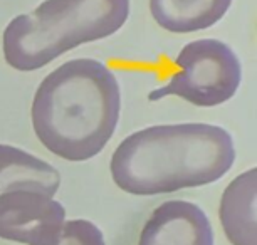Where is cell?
Returning <instances> with one entry per match:
<instances>
[{
	"label": "cell",
	"instance_id": "obj_5",
	"mask_svg": "<svg viewBox=\"0 0 257 245\" xmlns=\"http://www.w3.org/2000/svg\"><path fill=\"white\" fill-rule=\"evenodd\" d=\"M64 222L66 208L54 196L36 190L0 195V238L24 245H56Z\"/></svg>",
	"mask_w": 257,
	"mask_h": 245
},
{
	"label": "cell",
	"instance_id": "obj_4",
	"mask_svg": "<svg viewBox=\"0 0 257 245\" xmlns=\"http://www.w3.org/2000/svg\"><path fill=\"white\" fill-rule=\"evenodd\" d=\"M180 71L148 94L150 101L175 96L198 108H215L234 98L242 81V66L232 47L219 39H198L178 52Z\"/></svg>",
	"mask_w": 257,
	"mask_h": 245
},
{
	"label": "cell",
	"instance_id": "obj_2",
	"mask_svg": "<svg viewBox=\"0 0 257 245\" xmlns=\"http://www.w3.org/2000/svg\"><path fill=\"white\" fill-rule=\"evenodd\" d=\"M121 89L108 66L71 59L56 67L34 94L31 118L39 141L66 161L98 156L119 121Z\"/></svg>",
	"mask_w": 257,
	"mask_h": 245
},
{
	"label": "cell",
	"instance_id": "obj_7",
	"mask_svg": "<svg viewBox=\"0 0 257 245\" xmlns=\"http://www.w3.org/2000/svg\"><path fill=\"white\" fill-rule=\"evenodd\" d=\"M255 193V168L240 173L222 193L219 217L225 237L232 245H257Z\"/></svg>",
	"mask_w": 257,
	"mask_h": 245
},
{
	"label": "cell",
	"instance_id": "obj_3",
	"mask_svg": "<svg viewBox=\"0 0 257 245\" xmlns=\"http://www.w3.org/2000/svg\"><path fill=\"white\" fill-rule=\"evenodd\" d=\"M128 17L130 0H44L9 22L4 57L17 71H37L77 46L113 36Z\"/></svg>",
	"mask_w": 257,
	"mask_h": 245
},
{
	"label": "cell",
	"instance_id": "obj_10",
	"mask_svg": "<svg viewBox=\"0 0 257 245\" xmlns=\"http://www.w3.org/2000/svg\"><path fill=\"white\" fill-rule=\"evenodd\" d=\"M56 245H106L103 232L89 220H69L62 225L61 238Z\"/></svg>",
	"mask_w": 257,
	"mask_h": 245
},
{
	"label": "cell",
	"instance_id": "obj_1",
	"mask_svg": "<svg viewBox=\"0 0 257 245\" xmlns=\"http://www.w3.org/2000/svg\"><path fill=\"white\" fill-rule=\"evenodd\" d=\"M234 163L235 146L227 129L207 123L158 124L124 138L109 171L119 190L150 196L210 185Z\"/></svg>",
	"mask_w": 257,
	"mask_h": 245
},
{
	"label": "cell",
	"instance_id": "obj_9",
	"mask_svg": "<svg viewBox=\"0 0 257 245\" xmlns=\"http://www.w3.org/2000/svg\"><path fill=\"white\" fill-rule=\"evenodd\" d=\"M232 0H150L155 22L168 32L190 34L220 22Z\"/></svg>",
	"mask_w": 257,
	"mask_h": 245
},
{
	"label": "cell",
	"instance_id": "obj_8",
	"mask_svg": "<svg viewBox=\"0 0 257 245\" xmlns=\"http://www.w3.org/2000/svg\"><path fill=\"white\" fill-rule=\"evenodd\" d=\"M61 175L51 163L17 146L0 145V195L12 190H36L54 196Z\"/></svg>",
	"mask_w": 257,
	"mask_h": 245
},
{
	"label": "cell",
	"instance_id": "obj_6",
	"mask_svg": "<svg viewBox=\"0 0 257 245\" xmlns=\"http://www.w3.org/2000/svg\"><path fill=\"white\" fill-rule=\"evenodd\" d=\"M138 245H213V228L198 205L170 200L153 210Z\"/></svg>",
	"mask_w": 257,
	"mask_h": 245
}]
</instances>
